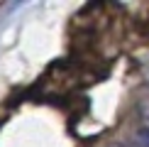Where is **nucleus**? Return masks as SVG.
Masks as SVG:
<instances>
[{
	"label": "nucleus",
	"instance_id": "f257e3e1",
	"mask_svg": "<svg viewBox=\"0 0 149 147\" xmlns=\"http://www.w3.org/2000/svg\"><path fill=\"white\" fill-rule=\"evenodd\" d=\"M134 145L137 147H149V125H142L134 132Z\"/></svg>",
	"mask_w": 149,
	"mask_h": 147
},
{
	"label": "nucleus",
	"instance_id": "f03ea898",
	"mask_svg": "<svg viewBox=\"0 0 149 147\" xmlns=\"http://www.w3.org/2000/svg\"><path fill=\"white\" fill-rule=\"evenodd\" d=\"M142 118H144V125H149V103L142 106Z\"/></svg>",
	"mask_w": 149,
	"mask_h": 147
}]
</instances>
